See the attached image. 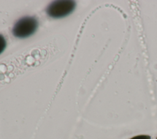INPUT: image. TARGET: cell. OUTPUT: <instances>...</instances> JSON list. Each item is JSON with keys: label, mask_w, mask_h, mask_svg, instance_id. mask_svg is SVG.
Listing matches in <instances>:
<instances>
[{"label": "cell", "mask_w": 157, "mask_h": 139, "mask_svg": "<svg viewBox=\"0 0 157 139\" xmlns=\"http://www.w3.org/2000/svg\"><path fill=\"white\" fill-rule=\"evenodd\" d=\"M38 26L37 20L32 17L20 18L12 29L13 36L18 38H26L35 32Z\"/></svg>", "instance_id": "1"}, {"label": "cell", "mask_w": 157, "mask_h": 139, "mask_svg": "<svg viewBox=\"0 0 157 139\" xmlns=\"http://www.w3.org/2000/svg\"><path fill=\"white\" fill-rule=\"evenodd\" d=\"M75 6L76 3L74 1H55L47 7V13L52 18H63L69 15Z\"/></svg>", "instance_id": "2"}, {"label": "cell", "mask_w": 157, "mask_h": 139, "mask_svg": "<svg viewBox=\"0 0 157 139\" xmlns=\"http://www.w3.org/2000/svg\"><path fill=\"white\" fill-rule=\"evenodd\" d=\"M6 47V41L4 36L0 34V54L4 50Z\"/></svg>", "instance_id": "3"}, {"label": "cell", "mask_w": 157, "mask_h": 139, "mask_svg": "<svg viewBox=\"0 0 157 139\" xmlns=\"http://www.w3.org/2000/svg\"><path fill=\"white\" fill-rule=\"evenodd\" d=\"M131 139H151L150 136L149 135H137L135 136Z\"/></svg>", "instance_id": "4"}, {"label": "cell", "mask_w": 157, "mask_h": 139, "mask_svg": "<svg viewBox=\"0 0 157 139\" xmlns=\"http://www.w3.org/2000/svg\"><path fill=\"white\" fill-rule=\"evenodd\" d=\"M156 139H157V138H156Z\"/></svg>", "instance_id": "5"}]
</instances>
